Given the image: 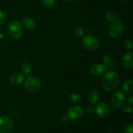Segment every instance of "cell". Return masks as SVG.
Returning a JSON list of instances; mask_svg holds the SVG:
<instances>
[{
  "label": "cell",
  "instance_id": "28",
  "mask_svg": "<svg viewBox=\"0 0 133 133\" xmlns=\"http://www.w3.org/2000/svg\"><path fill=\"white\" fill-rule=\"evenodd\" d=\"M61 120H62V122L65 123V122H68V118L66 116H64V117H62V119H61Z\"/></svg>",
  "mask_w": 133,
  "mask_h": 133
},
{
  "label": "cell",
  "instance_id": "15",
  "mask_svg": "<svg viewBox=\"0 0 133 133\" xmlns=\"http://www.w3.org/2000/svg\"><path fill=\"white\" fill-rule=\"evenodd\" d=\"M122 89L126 93L131 92L133 89V81L131 79H129L124 82L123 84Z\"/></svg>",
  "mask_w": 133,
  "mask_h": 133
},
{
  "label": "cell",
  "instance_id": "19",
  "mask_svg": "<svg viewBox=\"0 0 133 133\" xmlns=\"http://www.w3.org/2000/svg\"><path fill=\"white\" fill-rule=\"evenodd\" d=\"M105 18H106L107 21L109 22H112V23L115 22V21L118 20V16L114 14V12H109L107 13L106 16H105Z\"/></svg>",
  "mask_w": 133,
  "mask_h": 133
},
{
  "label": "cell",
  "instance_id": "23",
  "mask_svg": "<svg viewBox=\"0 0 133 133\" xmlns=\"http://www.w3.org/2000/svg\"><path fill=\"white\" fill-rule=\"evenodd\" d=\"M7 19V16L5 12L3 11H0V25L5 23Z\"/></svg>",
  "mask_w": 133,
  "mask_h": 133
},
{
  "label": "cell",
  "instance_id": "29",
  "mask_svg": "<svg viewBox=\"0 0 133 133\" xmlns=\"http://www.w3.org/2000/svg\"><path fill=\"white\" fill-rule=\"evenodd\" d=\"M63 1H64V2L66 3H72L74 2V1H75V0H62Z\"/></svg>",
  "mask_w": 133,
  "mask_h": 133
},
{
  "label": "cell",
  "instance_id": "24",
  "mask_svg": "<svg viewBox=\"0 0 133 133\" xmlns=\"http://www.w3.org/2000/svg\"><path fill=\"white\" fill-rule=\"evenodd\" d=\"M122 133H133V125H128L123 129Z\"/></svg>",
  "mask_w": 133,
  "mask_h": 133
},
{
  "label": "cell",
  "instance_id": "17",
  "mask_svg": "<svg viewBox=\"0 0 133 133\" xmlns=\"http://www.w3.org/2000/svg\"><path fill=\"white\" fill-rule=\"evenodd\" d=\"M103 62L105 63V66L108 68H112L114 66L112 57L110 55H105L103 57Z\"/></svg>",
  "mask_w": 133,
  "mask_h": 133
},
{
  "label": "cell",
  "instance_id": "31",
  "mask_svg": "<svg viewBox=\"0 0 133 133\" xmlns=\"http://www.w3.org/2000/svg\"><path fill=\"white\" fill-rule=\"evenodd\" d=\"M119 1H125V0H119Z\"/></svg>",
  "mask_w": 133,
  "mask_h": 133
},
{
  "label": "cell",
  "instance_id": "25",
  "mask_svg": "<svg viewBox=\"0 0 133 133\" xmlns=\"http://www.w3.org/2000/svg\"><path fill=\"white\" fill-rule=\"evenodd\" d=\"M125 48H127V49H129V50H131V49H132V47H133L132 41L131 40H127V41L125 42Z\"/></svg>",
  "mask_w": 133,
  "mask_h": 133
},
{
  "label": "cell",
  "instance_id": "26",
  "mask_svg": "<svg viewBox=\"0 0 133 133\" xmlns=\"http://www.w3.org/2000/svg\"><path fill=\"white\" fill-rule=\"evenodd\" d=\"M127 103L130 104L131 105H132V103H133V99L132 96H129L127 97Z\"/></svg>",
  "mask_w": 133,
  "mask_h": 133
},
{
  "label": "cell",
  "instance_id": "9",
  "mask_svg": "<svg viewBox=\"0 0 133 133\" xmlns=\"http://www.w3.org/2000/svg\"><path fill=\"white\" fill-rule=\"evenodd\" d=\"M125 100V96L120 91L114 92L111 97L112 105L115 109H118L122 105Z\"/></svg>",
  "mask_w": 133,
  "mask_h": 133
},
{
  "label": "cell",
  "instance_id": "30",
  "mask_svg": "<svg viewBox=\"0 0 133 133\" xmlns=\"http://www.w3.org/2000/svg\"><path fill=\"white\" fill-rule=\"evenodd\" d=\"M109 133H113V132H112V131H110Z\"/></svg>",
  "mask_w": 133,
  "mask_h": 133
},
{
  "label": "cell",
  "instance_id": "18",
  "mask_svg": "<svg viewBox=\"0 0 133 133\" xmlns=\"http://www.w3.org/2000/svg\"><path fill=\"white\" fill-rule=\"evenodd\" d=\"M21 69H22V71L24 73L25 75H29L31 74V65L27 62H24L22 64V66H21Z\"/></svg>",
  "mask_w": 133,
  "mask_h": 133
},
{
  "label": "cell",
  "instance_id": "10",
  "mask_svg": "<svg viewBox=\"0 0 133 133\" xmlns=\"http://www.w3.org/2000/svg\"><path fill=\"white\" fill-rule=\"evenodd\" d=\"M123 66L126 68H132L133 66V54L132 52H127L122 58Z\"/></svg>",
  "mask_w": 133,
  "mask_h": 133
},
{
  "label": "cell",
  "instance_id": "7",
  "mask_svg": "<svg viewBox=\"0 0 133 133\" xmlns=\"http://www.w3.org/2000/svg\"><path fill=\"white\" fill-rule=\"evenodd\" d=\"M83 113H84V110L82 109V107L76 105L69 109L66 114V117L68 120H78L83 116Z\"/></svg>",
  "mask_w": 133,
  "mask_h": 133
},
{
  "label": "cell",
  "instance_id": "2",
  "mask_svg": "<svg viewBox=\"0 0 133 133\" xmlns=\"http://www.w3.org/2000/svg\"><path fill=\"white\" fill-rule=\"evenodd\" d=\"M7 31L9 35L14 39L20 38L22 35V28L20 23L16 20L10 22L8 24Z\"/></svg>",
  "mask_w": 133,
  "mask_h": 133
},
{
  "label": "cell",
  "instance_id": "22",
  "mask_svg": "<svg viewBox=\"0 0 133 133\" xmlns=\"http://www.w3.org/2000/svg\"><path fill=\"white\" fill-rule=\"evenodd\" d=\"M84 34V30L82 27H77L74 30V35L77 37H81Z\"/></svg>",
  "mask_w": 133,
  "mask_h": 133
},
{
  "label": "cell",
  "instance_id": "12",
  "mask_svg": "<svg viewBox=\"0 0 133 133\" xmlns=\"http://www.w3.org/2000/svg\"><path fill=\"white\" fill-rule=\"evenodd\" d=\"M24 79V77L20 72H14L10 77V81L14 85H19L22 84Z\"/></svg>",
  "mask_w": 133,
  "mask_h": 133
},
{
  "label": "cell",
  "instance_id": "27",
  "mask_svg": "<svg viewBox=\"0 0 133 133\" xmlns=\"http://www.w3.org/2000/svg\"><path fill=\"white\" fill-rule=\"evenodd\" d=\"M95 111V108L92 107H88L87 109V112L88 113H92Z\"/></svg>",
  "mask_w": 133,
  "mask_h": 133
},
{
  "label": "cell",
  "instance_id": "16",
  "mask_svg": "<svg viewBox=\"0 0 133 133\" xmlns=\"http://www.w3.org/2000/svg\"><path fill=\"white\" fill-rule=\"evenodd\" d=\"M70 100L74 105H79L82 103L81 97L77 94H71L70 96Z\"/></svg>",
  "mask_w": 133,
  "mask_h": 133
},
{
  "label": "cell",
  "instance_id": "1",
  "mask_svg": "<svg viewBox=\"0 0 133 133\" xmlns=\"http://www.w3.org/2000/svg\"><path fill=\"white\" fill-rule=\"evenodd\" d=\"M119 82L118 74L112 71H109L103 75L102 84L104 89L107 91H111L116 88Z\"/></svg>",
  "mask_w": 133,
  "mask_h": 133
},
{
  "label": "cell",
  "instance_id": "8",
  "mask_svg": "<svg viewBox=\"0 0 133 133\" xmlns=\"http://www.w3.org/2000/svg\"><path fill=\"white\" fill-rule=\"evenodd\" d=\"M95 112L99 117L105 118L110 115V108L109 105L105 103H99L96 105Z\"/></svg>",
  "mask_w": 133,
  "mask_h": 133
},
{
  "label": "cell",
  "instance_id": "21",
  "mask_svg": "<svg viewBox=\"0 0 133 133\" xmlns=\"http://www.w3.org/2000/svg\"><path fill=\"white\" fill-rule=\"evenodd\" d=\"M122 110H123L125 113H127V114H131V113L132 112V105L127 103H125L123 104V106H122Z\"/></svg>",
  "mask_w": 133,
  "mask_h": 133
},
{
  "label": "cell",
  "instance_id": "11",
  "mask_svg": "<svg viewBox=\"0 0 133 133\" xmlns=\"http://www.w3.org/2000/svg\"><path fill=\"white\" fill-rule=\"evenodd\" d=\"M106 69L107 67L105 64L98 63L92 66L90 71L93 75H96V76H99V75H101L105 73Z\"/></svg>",
  "mask_w": 133,
  "mask_h": 133
},
{
  "label": "cell",
  "instance_id": "5",
  "mask_svg": "<svg viewBox=\"0 0 133 133\" xmlns=\"http://www.w3.org/2000/svg\"><path fill=\"white\" fill-rule=\"evenodd\" d=\"M41 86L40 80L34 76H29L25 82V87L30 92H35L38 90Z\"/></svg>",
  "mask_w": 133,
  "mask_h": 133
},
{
  "label": "cell",
  "instance_id": "3",
  "mask_svg": "<svg viewBox=\"0 0 133 133\" xmlns=\"http://www.w3.org/2000/svg\"><path fill=\"white\" fill-rule=\"evenodd\" d=\"M82 45L88 50H95L99 45L98 40L95 36L91 35H87L83 37L82 40Z\"/></svg>",
  "mask_w": 133,
  "mask_h": 133
},
{
  "label": "cell",
  "instance_id": "4",
  "mask_svg": "<svg viewBox=\"0 0 133 133\" xmlns=\"http://www.w3.org/2000/svg\"><path fill=\"white\" fill-rule=\"evenodd\" d=\"M13 129L12 120L6 116H0V133H10Z\"/></svg>",
  "mask_w": 133,
  "mask_h": 133
},
{
  "label": "cell",
  "instance_id": "14",
  "mask_svg": "<svg viewBox=\"0 0 133 133\" xmlns=\"http://www.w3.org/2000/svg\"><path fill=\"white\" fill-rule=\"evenodd\" d=\"M99 97V92L96 88H93L90 92L88 95V99L90 103L95 104L97 102Z\"/></svg>",
  "mask_w": 133,
  "mask_h": 133
},
{
  "label": "cell",
  "instance_id": "20",
  "mask_svg": "<svg viewBox=\"0 0 133 133\" xmlns=\"http://www.w3.org/2000/svg\"><path fill=\"white\" fill-rule=\"evenodd\" d=\"M43 6L46 9H51L55 5V0H42Z\"/></svg>",
  "mask_w": 133,
  "mask_h": 133
},
{
  "label": "cell",
  "instance_id": "6",
  "mask_svg": "<svg viewBox=\"0 0 133 133\" xmlns=\"http://www.w3.org/2000/svg\"><path fill=\"white\" fill-rule=\"evenodd\" d=\"M124 30V25L121 21L118 20L112 22L109 29V34L112 38H118L122 35Z\"/></svg>",
  "mask_w": 133,
  "mask_h": 133
},
{
  "label": "cell",
  "instance_id": "13",
  "mask_svg": "<svg viewBox=\"0 0 133 133\" xmlns=\"http://www.w3.org/2000/svg\"><path fill=\"white\" fill-rule=\"evenodd\" d=\"M22 25L27 30H33L36 27V23L32 18H25L22 19Z\"/></svg>",
  "mask_w": 133,
  "mask_h": 133
}]
</instances>
